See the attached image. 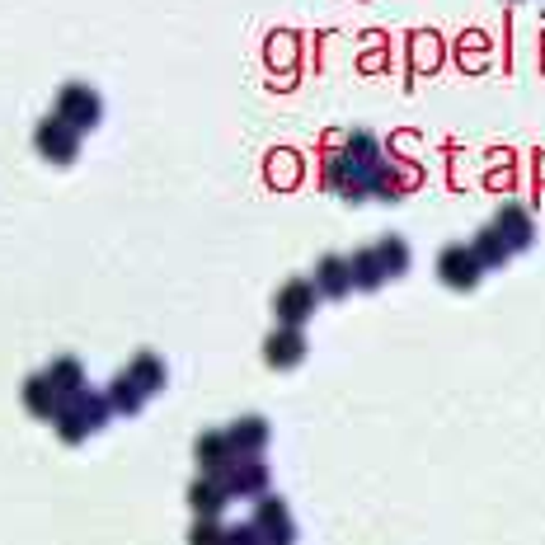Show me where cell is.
I'll return each mask as SVG.
<instances>
[{"label":"cell","instance_id":"5bb4252c","mask_svg":"<svg viewBox=\"0 0 545 545\" xmlns=\"http://www.w3.org/2000/svg\"><path fill=\"white\" fill-rule=\"evenodd\" d=\"M226 437H231L235 456H240V452H245V456H259V452H264V442H268V423H264V419H254V414H250V419L235 423V428H231Z\"/></svg>","mask_w":545,"mask_h":545},{"label":"cell","instance_id":"5b68a950","mask_svg":"<svg viewBox=\"0 0 545 545\" xmlns=\"http://www.w3.org/2000/svg\"><path fill=\"white\" fill-rule=\"evenodd\" d=\"M99 113H104V104H99V94H94L90 85H66V90L57 94V118H66L76 132L99 123Z\"/></svg>","mask_w":545,"mask_h":545},{"label":"cell","instance_id":"8992f818","mask_svg":"<svg viewBox=\"0 0 545 545\" xmlns=\"http://www.w3.org/2000/svg\"><path fill=\"white\" fill-rule=\"evenodd\" d=\"M76 137H80V132L66 123V118H43L38 132H33V146H38L47 160L66 165V160H76Z\"/></svg>","mask_w":545,"mask_h":545},{"label":"cell","instance_id":"7a4b0ae2","mask_svg":"<svg viewBox=\"0 0 545 545\" xmlns=\"http://www.w3.org/2000/svg\"><path fill=\"white\" fill-rule=\"evenodd\" d=\"M315 301H320V292H315V282H311V278H292V282H282L278 301H273V311H278L282 325L301 329V325H306V320L315 315Z\"/></svg>","mask_w":545,"mask_h":545},{"label":"cell","instance_id":"7402d4cb","mask_svg":"<svg viewBox=\"0 0 545 545\" xmlns=\"http://www.w3.org/2000/svg\"><path fill=\"white\" fill-rule=\"evenodd\" d=\"M226 545H264V536L254 531V522H245V527L226 531Z\"/></svg>","mask_w":545,"mask_h":545},{"label":"cell","instance_id":"ac0fdd59","mask_svg":"<svg viewBox=\"0 0 545 545\" xmlns=\"http://www.w3.org/2000/svg\"><path fill=\"white\" fill-rule=\"evenodd\" d=\"M141 405H146V390H141L132 376H118L109 386V409H118V414H141Z\"/></svg>","mask_w":545,"mask_h":545},{"label":"cell","instance_id":"e0dca14e","mask_svg":"<svg viewBox=\"0 0 545 545\" xmlns=\"http://www.w3.org/2000/svg\"><path fill=\"white\" fill-rule=\"evenodd\" d=\"M127 376H132V381H137V386L151 395V390L165 386V362H160L156 353H137V358H132V367H127Z\"/></svg>","mask_w":545,"mask_h":545},{"label":"cell","instance_id":"d6986e66","mask_svg":"<svg viewBox=\"0 0 545 545\" xmlns=\"http://www.w3.org/2000/svg\"><path fill=\"white\" fill-rule=\"evenodd\" d=\"M348 273H353V287H362V292H376L381 287V264H376V250H358L353 259H348Z\"/></svg>","mask_w":545,"mask_h":545},{"label":"cell","instance_id":"9c48e42d","mask_svg":"<svg viewBox=\"0 0 545 545\" xmlns=\"http://www.w3.org/2000/svg\"><path fill=\"white\" fill-rule=\"evenodd\" d=\"M264 358H268V367H296V362L306 358V339H301V329L282 325L278 334H268Z\"/></svg>","mask_w":545,"mask_h":545},{"label":"cell","instance_id":"2e32d148","mask_svg":"<svg viewBox=\"0 0 545 545\" xmlns=\"http://www.w3.org/2000/svg\"><path fill=\"white\" fill-rule=\"evenodd\" d=\"M372 250H376V264H381V273H386V278H400V273L409 268V245L400 240V235H386V240H381V245H372Z\"/></svg>","mask_w":545,"mask_h":545},{"label":"cell","instance_id":"ba28073f","mask_svg":"<svg viewBox=\"0 0 545 545\" xmlns=\"http://www.w3.org/2000/svg\"><path fill=\"white\" fill-rule=\"evenodd\" d=\"M24 409L38 414V419H57V409H62V390L52 386V376L38 372L24 381Z\"/></svg>","mask_w":545,"mask_h":545},{"label":"cell","instance_id":"6da1fadb","mask_svg":"<svg viewBox=\"0 0 545 545\" xmlns=\"http://www.w3.org/2000/svg\"><path fill=\"white\" fill-rule=\"evenodd\" d=\"M104 419H109V400H99V395H90V390L66 395L62 409H57V437L76 447V442H85Z\"/></svg>","mask_w":545,"mask_h":545},{"label":"cell","instance_id":"44dd1931","mask_svg":"<svg viewBox=\"0 0 545 545\" xmlns=\"http://www.w3.org/2000/svg\"><path fill=\"white\" fill-rule=\"evenodd\" d=\"M188 545H226V527H217V517H198V527L188 531Z\"/></svg>","mask_w":545,"mask_h":545},{"label":"cell","instance_id":"277c9868","mask_svg":"<svg viewBox=\"0 0 545 545\" xmlns=\"http://www.w3.org/2000/svg\"><path fill=\"white\" fill-rule=\"evenodd\" d=\"M254 531L264 536V545H296V522L282 499H259V508H254Z\"/></svg>","mask_w":545,"mask_h":545},{"label":"cell","instance_id":"ffe728a7","mask_svg":"<svg viewBox=\"0 0 545 545\" xmlns=\"http://www.w3.org/2000/svg\"><path fill=\"white\" fill-rule=\"evenodd\" d=\"M47 376H52V386L62 390V400H66V395H80V390H85V367H80L76 358H57L52 367H47Z\"/></svg>","mask_w":545,"mask_h":545},{"label":"cell","instance_id":"4fadbf2b","mask_svg":"<svg viewBox=\"0 0 545 545\" xmlns=\"http://www.w3.org/2000/svg\"><path fill=\"white\" fill-rule=\"evenodd\" d=\"M499 235L508 240V250H527L531 240H536V231H531V221H527V212L522 207H499Z\"/></svg>","mask_w":545,"mask_h":545},{"label":"cell","instance_id":"3957f363","mask_svg":"<svg viewBox=\"0 0 545 545\" xmlns=\"http://www.w3.org/2000/svg\"><path fill=\"white\" fill-rule=\"evenodd\" d=\"M437 273H442V282L447 287H456V292H470L475 282H480V259H475V250L470 245H447V250L437 254Z\"/></svg>","mask_w":545,"mask_h":545},{"label":"cell","instance_id":"8fae6325","mask_svg":"<svg viewBox=\"0 0 545 545\" xmlns=\"http://www.w3.org/2000/svg\"><path fill=\"white\" fill-rule=\"evenodd\" d=\"M231 499V489L221 484V475H203V480L188 484V503H193V513L198 517H217Z\"/></svg>","mask_w":545,"mask_h":545},{"label":"cell","instance_id":"7c38bea8","mask_svg":"<svg viewBox=\"0 0 545 545\" xmlns=\"http://www.w3.org/2000/svg\"><path fill=\"white\" fill-rule=\"evenodd\" d=\"M198 461H203L207 475H221V470L235 461V447L226 433H203L198 437Z\"/></svg>","mask_w":545,"mask_h":545},{"label":"cell","instance_id":"30bf717a","mask_svg":"<svg viewBox=\"0 0 545 545\" xmlns=\"http://www.w3.org/2000/svg\"><path fill=\"white\" fill-rule=\"evenodd\" d=\"M311 282H315V292H320V296H334V301H343V296H348V287H353L348 259H339V254H325Z\"/></svg>","mask_w":545,"mask_h":545},{"label":"cell","instance_id":"9a60e30c","mask_svg":"<svg viewBox=\"0 0 545 545\" xmlns=\"http://www.w3.org/2000/svg\"><path fill=\"white\" fill-rule=\"evenodd\" d=\"M470 250H475V259H480V268H499V264H508V240H503L499 235V226H484L480 235H475V245H470Z\"/></svg>","mask_w":545,"mask_h":545},{"label":"cell","instance_id":"52a82bcc","mask_svg":"<svg viewBox=\"0 0 545 545\" xmlns=\"http://www.w3.org/2000/svg\"><path fill=\"white\" fill-rule=\"evenodd\" d=\"M221 484L231 489V499H245V494H264L268 489V466L264 461H231V466L221 470Z\"/></svg>","mask_w":545,"mask_h":545}]
</instances>
